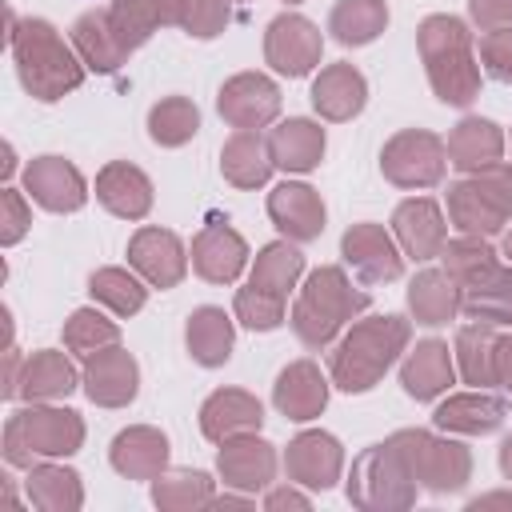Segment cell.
Instances as JSON below:
<instances>
[{
  "label": "cell",
  "mask_w": 512,
  "mask_h": 512,
  "mask_svg": "<svg viewBox=\"0 0 512 512\" xmlns=\"http://www.w3.org/2000/svg\"><path fill=\"white\" fill-rule=\"evenodd\" d=\"M444 168H448L444 140L424 128L396 132L380 152V172L396 188H432L444 180Z\"/></svg>",
  "instance_id": "30bf717a"
},
{
  "label": "cell",
  "mask_w": 512,
  "mask_h": 512,
  "mask_svg": "<svg viewBox=\"0 0 512 512\" xmlns=\"http://www.w3.org/2000/svg\"><path fill=\"white\" fill-rule=\"evenodd\" d=\"M248 504H252V496H248V492H244V496H228V492H224V496H212V504H208V508H248Z\"/></svg>",
  "instance_id": "11a10c76"
},
{
  "label": "cell",
  "mask_w": 512,
  "mask_h": 512,
  "mask_svg": "<svg viewBox=\"0 0 512 512\" xmlns=\"http://www.w3.org/2000/svg\"><path fill=\"white\" fill-rule=\"evenodd\" d=\"M28 500L44 512H76L84 504V488H80V476L64 464H48V460H36L28 468Z\"/></svg>",
  "instance_id": "74e56055"
},
{
  "label": "cell",
  "mask_w": 512,
  "mask_h": 512,
  "mask_svg": "<svg viewBox=\"0 0 512 512\" xmlns=\"http://www.w3.org/2000/svg\"><path fill=\"white\" fill-rule=\"evenodd\" d=\"M268 152L272 164L284 172H312L324 156V128L312 120H284L268 132Z\"/></svg>",
  "instance_id": "1f68e13d"
},
{
  "label": "cell",
  "mask_w": 512,
  "mask_h": 512,
  "mask_svg": "<svg viewBox=\"0 0 512 512\" xmlns=\"http://www.w3.org/2000/svg\"><path fill=\"white\" fill-rule=\"evenodd\" d=\"M368 100V84L364 76L352 68V64H328L320 68V76L312 80V108L324 116V120H352Z\"/></svg>",
  "instance_id": "f1b7e54d"
},
{
  "label": "cell",
  "mask_w": 512,
  "mask_h": 512,
  "mask_svg": "<svg viewBox=\"0 0 512 512\" xmlns=\"http://www.w3.org/2000/svg\"><path fill=\"white\" fill-rule=\"evenodd\" d=\"M452 376H456V360L444 340H420L400 364V384L412 400H436L440 392H448Z\"/></svg>",
  "instance_id": "4316f807"
},
{
  "label": "cell",
  "mask_w": 512,
  "mask_h": 512,
  "mask_svg": "<svg viewBox=\"0 0 512 512\" xmlns=\"http://www.w3.org/2000/svg\"><path fill=\"white\" fill-rule=\"evenodd\" d=\"M80 384H84V392H88L92 404H100V408H124V404L136 400L140 368H136V360H132L128 348L108 344V348L84 356Z\"/></svg>",
  "instance_id": "4fadbf2b"
},
{
  "label": "cell",
  "mask_w": 512,
  "mask_h": 512,
  "mask_svg": "<svg viewBox=\"0 0 512 512\" xmlns=\"http://www.w3.org/2000/svg\"><path fill=\"white\" fill-rule=\"evenodd\" d=\"M340 252H344V264L364 284H388V280H400L404 272V256L380 224H352L340 240Z\"/></svg>",
  "instance_id": "5bb4252c"
},
{
  "label": "cell",
  "mask_w": 512,
  "mask_h": 512,
  "mask_svg": "<svg viewBox=\"0 0 512 512\" xmlns=\"http://www.w3.org/2000/svg\"><path fill=\"white\" fill-rule=\"evenodd\" d=\"M180 4L184 0H112L108 4V20L116 40L128 48V56L148 44V36L164 24H180Z\"/></svg>",
  "instance_id": "83f0119b"
},
{
  "label": "cell",
  "mask_w": 512,
  "mask_h": 512,
  "mask_svg": "<svg viewBox=\"0 0 512 512\" xmlns=\"http://www.w3.org/2000/svg\"><path fill=\"white\" fill-rule=\"evenodd\" d=\"M260 424H264V408L244 388H220L200 404V432L216 444L244 432H260Z\"/></svg>",
  "instance_id": "7402d4cb"
},
{
  "label": "cell",
  "mask_w": 512,
  "mask_h": 512,
  "mask_svg": "<svg viewBox=\"0 0 512 512\" xmlns=\"http://www.w3.org/2000/svg\"><path fill=\"white\" fill-rule=\"evenodd\" d=\"M108 344H120V328L116 320H108L104 312L96 308H76L68 320H64V348L76 352V356H92Z\"/></svg>",
  "instance_id": "ee69618b"
},
{
  "label": "cell",
  "mask_w": 512,
  "mask_h": 512,
  "mask_svg": "<svg viewBox=\"0 0 512 512\" xmlns=\"http://www.w3.org/2000/svg\"><path fill=\"white\" fill-rule=\"evenodd\" d=\"M128 264L152 288H176L184 280V272H188V252H184L176 232H168V228H140L128 240Z\"/></svg>",
  "instance_id": "9a60e30c"
},
{
  "label": "cell",
  "mask_w": 512,
  "mask_h": 512,
  "mask_svg": "<svg viewBox=\"0 0 512 512\" xmlns=\"http://www.w3.org/2000/svg\"><path fill=\"white\" fill-rule=\"evenodd\" d=\"M228 0H184L180 4V28L196 40H212L228 28Z\"/></svg>",
  "instance_id": "bcb514c9"
},
{
  "label": "cell",
  "mask_w": 512,
  "mask_h": 512,
  "mask_svg": "<svg viewBox=\"0 0 512 512\" xmlns=\"http://www.w3.org/2000/svg\"><path fill=\"white\" fill-rule=\"evenodd\" d=\"M408 320L404 316H368L356 320L336 352H332V384L344 392H368L380 384V376L400 360V352L408 348Z\"/></svg>",
  "instance_id": "277c9868"
},
{
  "label": "cell",
  "mask_w": 512,
  "mask_h": 512,
  "mask_svg": "<svg viewBox=\"0 0 512 512\" xmlns=\"http://www.w3.org/2000/svg\"><path fill=\"white\" fill-rule=\"evenodd\" d=\"M300 272H304L300 248H296L292 240H276V244H264V248H260L248 284L260 288V292H268V296H276V300H288V292L296 288Z\"/></svg>",
  "instance_id": "f35d334b"
},
{
  "label": "cell",
  "mask_w": 512,
  "mask_h": 512,
  "mask_svg": "<svg viewBox=\"0 0 512 512\" xmlns=\"http://www.w3.org/2000/svg\"><path fill=\"white\" fill-rule=\"evenodd\" d=\"M416 488L420 484L408 472V464L392 440L372 444L352 460L348 500L364 512H404L416 504Z\"/></svg>",
  "instance_id": "ba28073f"
},
{
  "label": "cell",
  "mask_w": 512,
  "mask_h": 512,
  "mask_svg": "<svg viewBox=\"0 0 512 512\" xmlns=\"http://www.w3.org/2000/svg\"><path fill=\"white\" fill-rule=\"evenodd\" d=\"M368 308V292H360L348 276H344V268H336V264H324V268H316L308 280H304V288H300V296H296V304H292V332H296V340L304 344V348H328L336 336H340V328L356 316V312H364Z\"/></svg>",
  "instance_id": "5b68a950"
},
{
  "label": "cell",
  "mask_w": 512,
  "mask_h": 512,
  "mask_svg": "<svg viewBox=\"0 0 512 512\" xmlns=\"http://www.w3.org/2000/svg\"><path fill=\"white\" fill-rule=\"evenodd\" d=\"M496 324H464L456 332V348H452V360L464 376V384H476V388H488L496 384Z\"/></svg>",
  "instance_id": "8d00e7d4"
},
{
  "label": "cell",
  "mask_w": 512,
  "mask_h": 512,
  "mask_svg": "<svg viewBox=\"0 0 512 512\" xmlns=\"http://www.w3.org/2000/svg\"><path fill=\"white\" fill-rule=\"evenodd\" d=\"M108 460L128 480H156L160 472H168V436L160 428H148V424L124 428L112 440Z\"/></svg>",
  "instance_id": "603a6c76"
},
{
  "label": "cell",
  "mask_w": 512,
  "mask_h": 512,
  "mask_svg": "<svg viewBox=\"0 0 512 512\" xmlns=\"http://www.w3.org/2000/svg\"><path fill=\"white\" fill-rule=\"evenodd\" d=\"M388 24V8L384 0H340L328 16V32L348 44V48H360V44H372Z\"/></svg>",
  "instance_id": "ab89813d"
},
{
  "label": "cell",
  "mask_w": 512,
  "mask_h": 512,
  "mask_svg": "<svg viewBox=\"0 0 512 512\" xmlns=\"http://www.w3.org/2000/svg\"><path fill=\"white\" fill-rule=\"evenodd\" d=\"M268 216L284 232V240H292V244L316 240L324 232V200H320V192L308 188V184H296V180H284V184H276L268 192Z\"/></svg>",
  "instance_id": "ffe728a7"
},
{
  "label": "cell",
  "mask_w": 512,
  "mask_h": 512,
  "mask_svg": "<svg viewBox=\"0 0 512 512\" xmlns=\"http://www.w3.org/2000/svg\"><path fill=\"white\" fill-rule=\"evenodd\" d=\"M392 236H396L400 252L412 256V260H432V256H440L444 244H448V224H444L440 204L428 200V196L404 200V204L392 212Z\"/></svg>",
  "instance_id": "ac0fdd59"
},
{
  "label": "cell",
  "mask_w": 512,
  "mask_h": 512,
  "mask_svg": "<svg viewBox=\"0 0 512 512\" xmlns=\"http://www.w3.org/2000/svg\"><path fill=\"white\" fill-rule=\"evenodd\" d=\"M248 264V244L228 224H208L192 240V268L208 284H232Z\"/></svg>",
  "instance_id": "44dd1931"
},
{
  "label": "cell",
  "mask_w": 512,
  "mask_h": 512,
  "mask_svg": "<svg viewBox=\"0 0 512 512\" xmlns=\"http://www.w3.org/2000/svg\"><path fill=\"white\" fill-rule=\"evenodd\" d=\"M96 200L120 220H144L152 208V180L128 160H112L96 176Z\"/></svg>",
  "instance_id": "cb8c5ba5"
},
{
  "label": "cell",
  "mask_w": 512,
  "mask_h": 512,
  "mask_svg": "<svg viewBox=\"0 0 512 512\" xmlns=\"http://www.w3.org/2000/svg\"><path fill=\"white\" fill-rule=\"evenodd\" d=\"M200 128V112L188 96H164L160 104H152L148 112V136L160 144V148H180L196 136Z\"/></svg>",
  "instance_id": "7bdbcfd3"
},
{
  "label": "cell",
  "mask_w": 512,
  "mask_h": 512,
  "mask_svg": "<svg viewBox=\"0 0 512 512\" xmlns=\"http://www.w3.org/2000/svg\"><path fill=\"white\" fill-rule=\"evenodd\" d=\"M24 188L48 212H76L88 200V184H84L80 168L64 156H36L24 168Z\"/></svg>",
  "instance_id": "e0dca14e"
},
{
  "label": "cell",
  "mask_w": 512,
  "mask_h": 512,
  "mask_svg": "<svg viewBox=\"0 0 512 512\" xmlns=\"http://www.w3.org/2000/svg\"><path fill=\"white\" fill-rule=\"evenodd\" d=\"M272 404L288 420H312L328 404V380L320 376V368L312 360H292L272 384Z\"/></svg>",
  "instance_id": "d4e9b609"
},
{
  "label": "cell",
  "mask_w": 512,
  "mask_h": 512,
  "mask_svg": "<svg viewBox=\"0 0 512 512\" xmlns=\"http://www.w3.org/2000/svg\"><path fill=\"white\" fill-rule=\"evenodd\" d=\"M444 272L460 292V312L484 324H512V268L500 264L488 236H456L444 244Z\"/></svg>",
  "instance_id": "7a4b0ae2"
},
{
  "label": "cell",
  "mask_w": 512,
  "mask_h": 512,
  "mask_svg": "<svg viewBox=\"0 0 512 512\" xmlns=\"http://www.w3.org/2000/svg\"><path fill=\"white\" fill-rule=\"evenodd\" d=\"M408 308H412L416 324L440 328V324L456 320V312H460V292H456V284H452L448 272L424 268V272H416V280L408 284Z\"/></svg>",
  "instance_id": "d590c367"
},
{
  "label": "cell",
  "mask_w": 512,
  "mask_h": 512,
  "mask_svg": "<svg viewBox=\"0 0 512 512\" xmlns=\"http://www.w3.org/2000/svg\"><path fill=\"white\" fill-rule=\"evenodd\" d=\"M416 48L428 72L432 92L452 104V108H468L480 96V64L472 52V32L460 16L436 12L416 28Z\"/></svg>",
  "instance_id": "3957f363"
},
{
  "label": "cell",
  "mask_w": 512,
  "mask_h": 512,
  "mask_svg": "<svg viewBox=\"0 0 512 512\" xmlns=\"http://www.w3.org/2000/svg\"><path fill=\"white\" fill-rule=\"evenodd\" d=\"M148 280L144 276H132L128 268H96L92 280H88V292L116 316H136L148 300Z\"/></svg>",
  "instance_id": "b9f144b4"
},
{
  "label": "cell",
  "mask_w": 512,
  "mask_h": 512,
  "mask_svg": "<svg viewBox=\"0 0 512 512\" xmlns=\"http://www.w3.org/2000/svg\"><path fill=\"white\" fill-rule=\"evenodd\" d=\"M264 508L268 512H284V508H296V512H304V508H312V500L300 492V488H272L268 496H264Z\"/></svg>",
  "instance_id": "f907efd6"
},
{
  "label": "cell",
  "mask_w": 512,
  "mask_h": 512,
  "mask_svg": "<svg viewBox=\"0 0 512 512\" xmlns=\"http://www.w3.org/2000/svg\"><path fill=\"white\" fill-rule=\"evenodd\" d=\"M72 48L80 52L84 68H92V72H116L128 60V48L112 32L108 8H92L72 24Z\"/></svg>",
  "instance_id": "d6a6232c"
},
{
  "label": "cell",
  "mask_w": 512,
  "mask_h": 512,
  "mask_svg": "<svg viewBox=\"0 0 512 512\" xmlns=\"http://www.w3.org/2000/svg\"><path fill=\"white\" fill-rule=\"evenodd\" d=\"M20 372H24V364H20L16 340H8V344H4V388H0L4 400H12V396L20 392Z\"/></svg>",
  "instance_id": "816d5d0a"
},
{
  "label": "cell",
  "mask_w": 512,
  "mask_h": 512,
  "mask_svg": "<svg viewBox=\"0 0 512 512\" xmlns=\"http://www.w3.org/2000/svg\"><path fill=\"white\" fill-rule=\"evenodd\" d=\"M272 168L276 164H272V152H268V136H260L252 128H236L224 140V148H220V172L236 188H260V184H268Z\"/></svg>",
  "instance_id": "f546056e"
},
{
  "label": "cell",
  "mask_w": 512,
  "mask_h": 512,
  "mask_svg": "<svg viewBox=\"0 0 512 512\" xmlns=\"http://www.w3.org/2000/svg\"><path fill=\"white\" fill-rule=\"evenodd\" d=\"M504 256H508V260H512V232H508V236H504Z\"/></svg>",
  "instance_id": "680465c9"
},
{
  "label": "cell",
  "mask_w": 512,
  "mask_h": 512,
  "mask_svg": "<svg viewBox=\"0 0 512 512\" xmlns=\"http://www.w3.org/2000/svg\"><path fill=\"white\" fill-rule=\"evenodd\" d=\"M500 472H504V476L512 480V436H508V440L500 444Z\"/></svg>",
  "instance_id": "9f6ffc18"
},
{
  "label": "cell",
  "mask_w": 512,
  "mask_h": 512,
  "mask_svg": "<svg viewBox=\"0 0 512 512\" xmlns=\"http://www.w3.org/2000/svg\"><path fill=\"white\" fill-rule=\"evenodd\" d=\"M184 340H188V352H192L196 364H204V368H220V364L232 356V340H236V332H232V316H228L224 308L204 304V308H196V312L188 316Z\"/></svg>",
  "instance_id": "e575fe53"
},
{
  "label": "cell",
  "mask_w": 512,
  "mask_h": 512,
  "mask_svg": "<svg viewBox=\"0 0 512 512\" xmlns=\"http://www.w3.org/2000/svg\"><path fill=\"white\" fill-rule=\"evenodd\" d=\"M508 404L500 396H488L484 388L476 392H456L436 408V428L440 432H456V436H488L504 424Z\"/></svg>",
  "instance_id": "484cf974"
},
{
  "label": "cell",
  "mask_w": 512,
  "mask_h": 512,
  "mask_svg": "<svg viewBox=\"0 0 512 512\" xmlns=\"http://www.w3.org/2000/svg\"><path fill=\"white\" fill-rule=\"evenodd\" d=\"M212 480L204 472L192 468H176V472H160L152 480V500L164 512H192V508H208L212 504Z\"/></svg>",
  "instance_id": "60d3db41"
},
{
  "label": "cell",
  "mask_w": 512,
  "mask_h": 512,
  "mask_svg": "<svg viewBox=\"0 0 512 512\" xmlns=\"http://www.w3.org/2000/svg\"><path fill=\"white\" fill-rule=\"evenodd\" d=\"M284 472L292 484H304V488H332L344 472V452H340V440L332 432H300L288 452H284Z\"/></svg>",
  "instance_id": "2e32d148"
},
{
  "label": "cell",
  "mask_w": 512,
  "mask_h": 512,
  "mask_svg": "<svg viewBox=\"0 0 512 512\" xmlns=\"http://www.w3.org/2000/svg\"><path fill=\"white\" fill-rule=\"evenodd\" d=\"M28 224H32V212H28L24 196L16 188H4V196H0V244L12 248L16 240H24Z\"/></svg>",
  "instance_id": "c3c4849f"
},
{
  "label": "cell",
  "mask_w": 512,
  "mask_h": 512,
  "mask_svg": "<svg viewBox=\"0 0 512 512\" xmlns=\"http://www.w3.org/2000/svg\"><path fill=\"white\" fill-rule=\"evenodd\" d=\"M288 4H300V0H288Z\"/></svg>",
  "instance_id": "91938a15"
},
{
  "label": "cell",
  "mask_w": 512,
  "mask_h": 512,
  "mask_svg": "<svg viewBox=\"0 0 512 512\" xmlns=\"http://www.w3.org/2000/svg\"><path fill=\"white\" fill-rule=\"evenodd\" d=\"M12 168H16V156H12V144H4V164H0V172H4V176H12Z\"/></svg>",
  "instance_id": "6f0895ef"
},
{
  "label": "cell",
  "mask_w": 512,
  "mask_h": 512,
  "mask_svg": "<svg viewBox=\"0 0 512 512\" xmlns=\"http://www.w3.org/2000/svg\"><path fill=\"white\" fill-rule=\"evenodd\" d=\"M448 220L460 236H496L512 220V164H488L448 184Z\"/></svg>",
  "instance_id": "52a82bcc"
},
{
  "label": "cell",
  "mask_w": 512,
  "mask_h": 512,
  "mask_svg": "<svg viewBox=\"0 0 512 512\" xmlns=\"http://www.w3.org/2000/svg\"><path fill=\"white\" fill-rule=\"evenodd\" d=\"M84 444V420L72 408L56 404H28L8 416L4 424V460L12 468H32L36 460H60L80 452Z\"/></svg>",
  "instance_id": "8992f818"
},
{
  "label": "cell",
  "mask_w": 512,
  "mask_h": 512,
  "mask_svg": "<svg viewBox=\"0 0 512 512\" xmlns=\"http://www.w3.org/2000/svg\"><path fill=\"white\" fill-rule=\"evenodd\" d=\"M80 384L72 360L56 348H44V352H32L24 360V372H20V392L24 400H36V404H52L60 396H68L72 388Z\"/></svg>",
  "instance_id": "836d02e7"
},
{
  "label": "cell",
  "mask_w": 512,
  "mask_h": 512,
  "mask_svg": "<svg viewBox=\"0 0 512 512\" xmlns=\"http://www.w3.org/2000/svg\"><path fill=\"white\" fill-rule=\"evenodd\" d=\"M444 152H448V164H452V168H460V172H480V168H488V164L500 160V152H504V132H500L492 120H484V116H464V120L448 132Z\"/></svg>",
  "instance_id": "4dcf8cb0"
},
{
  "label": "cell",
  "mask_w": 512,
  "mask_h": 512,
  "mask_svg": "<svg viewBox=\"0 0 512 512\" xmlns=\"http://www.w3.org/2000/svg\"><path fill=\"white\" fill-rule=\"evenodd\" d=\"M320 52H324L320 28L304 16H296V12L276 16L264 32V60L280 76H308L320 64Z\"/></svg>",
  "instance_id": "8fae6325"
},
{
  "label": "cell",
  "mask_w": 512,
  "mask_h": 512,
  "mask_svg": "<svg viewBox=\"0 0 512 512\" xmlns=\"http://www.w3.org/2000/svg\"><path fill=\"white\" fill-rule=\"evenodd\" d=\"M468 12H472V24L480 32L512 24V0H468Z\"/></svg>",
  "instance_id": "681fc988"
},
{
  "label": "cell",
  "mask_w": 512,
  "mask_h": 512,
  "mask_svg": "<svg viewBox=\"0 0 512 512\" xmlns=\"http://www.w3.org/2000/svg\"><path fill=\"white\" fill-rule=\"evenodd\" d=\"M284 304H288V300H276V296H268V292H260V288H252V284H244V288L236 292L232 312H236V320H240L244 328L268 332V328H276V324L284 320Z\"/></svg>",
  "instance_id": "f6af8a7d"
},
{
  "label": "cell",
  "mask_w": 512,
  "mask_h": 512,
  "mask_svg": "<svg viewBox=\"0 0 512 512\" xmlns=\"http://www.w3.org/2000/svg\"><path fill=\"white\" fill-rule=\"evenodd\" d=\"M496 384L512 392V332L496 340Z\"/></svg>",
  "instance_id": "f5cc1de1"
},
{
  "label": "cell",
  "mask_w": 512,
  "mask_h": 512,
  "mask_svg": "<svg viewBox=\"0 0 512 512\" xmlns=\"http://www.w3.org/2000/svg\"><path fill=\"white\" fill-rule=\"evenodd\" d=\"M216 468L224 476V488L256 492L276 480V448L268 440H260L256 432H244V436H232L220 444Z\"/></svg>",
  "instance_id": "d6986e66"
},
{
  "label": "cell",
  "mask_w": 512,
  "mask_h": 512,
  "mask_svg": "<svg viewBox=\"0 0 512 512\" xmlns=\"http://www.w3.org/2000/svg\"><path fill=\"white\" fill-rule=\"evenodd\" d=\"M388 440L400 448L408 472L428 492H460L472 476L468 448L448 440V436H436V432H424V428H400Z\"/></svg>",
  "instance_id": "9c48e42d"
},
{
  "label": "cell",
  "mask_w": 512,
  "mask_h": 512,
  "mask_svg": "<svg viewBox=\"0 0 512 512\" xmlns=\"http://www.w3.org/2000/svg\"><path fill=\"white\" fill-rule=\"evenodd\" d=\"M8 48L16 60V76L28 88V96L52 104L84 84V60L76 48L60 40V32L48 20H16L8 8Z\"/></svg>",
  "instance_id": "6da1fadb"
},
{
  "label": "cell",
  "mask_w": 512,
  "mask_h": 512,
  "mask_svg": "<svg viewBox=\"0 0 512 512\" xmlns=\"http://www.w3.org/2000/svg\"><path fill=\"white\" fill-rule=\"evenodd\" d=\"M480 60L484 72L500 84H512V24L508 28H492L480 36Z\"/></svg>",
  "instance_id": "7dc6e473"
},
{
  "label": "cell",
  "mask_w": 512,
  "mask_h": 512,
  "mask_svg": "<svg viewBox=\"0 0 512 512\" xmlns=\"http://www.w3.org/2000/svg\"><path fill=\"white\" fill-rule=\"evenodd\" d=\"M216 108L232 128L260 132L280 116V88L264 72H236L232 80H224Z\"/></svg>",
  "instance_id": "7c38bea8"
},
{
  "label": "cell",
  "mask_w": 512,
  "mask_h": 512,
  "mask_svg": "<svg viewBox=\"0 0 512 512\" xmlns=\"http://www.w3.org/2000/svg\"><path fill=\"white\" fill-rule=\"evenodd\" d=\"M484 508H512V492H488L468 500V512H484Z\"/></svg>",
  "instance_id": "db71d44e"
}]
</instances>
